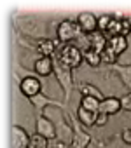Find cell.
I'll use <instances>...</instances> for the list:
<instances>
[{
    "mask_svg": "<svg viewBox=\"0 0 131 148\" xmlns=\"http://www.w3.org/2000/svg\"><path fill=\"white\" fill-rule=\"evenodd\" d=\"M30 134L19 127V125H14L11 129V146L12 148H30Z\"/></svg>",
    "mask_w": 131,
    "mask_h": 148,
    "instance_id": "3",
    "label": "cell"
},
{
    "mask_svg": "<svg viewBox=\"0 0 131 148\" xmlns=\"http://www.w3.org/2000/svg\"><path fill=\"white\" fill-rule=\"evenodd\" d=\"M79 119H81V122L84 124V125H94L96 124V115L98 113H94V112H89V110H86V108H82V106H79Z\"/></svg>",
    "mask_w": 131,
    "mask_h": 148,
    "instance_id": "12",
    "label": "cell"
},
{
    "mask_svg": "<svg viewBox=\"0 0 131 148\" xmlns=\"http://www.w3.org/2000/svg\"><path fill=\"white\" fill-rule=\"evenodd\" d=\"M121 108H122V106H121V99L112 98V96L101 99V105H100V112H103V113H107V115H114V113H117Z\"/></svg>",
    "mask_w": 131,
    "mask_h": 148,
    "instance_id": "8",
    "label": "cell"
},
{
    "mask_svg": "<svg viewBox=\"0 0 131 148\" xmlns=\"http://www.w3.org/2000/svg\"><path fill=\"white\" fill-rule=\"evenodd\" d=\"M52 70H54V61H52V58L42 56V58H39V59L35 61V71L39 73L40 77H47V75H51Z\"/></svg>",
    "mask_w": 131,
    "mask_h": 148,
    "instance_id": "7",
    "label": "cell"
},
{
    "mask_svg": "<svg viewBox=\"0 0 131 148\" xmlns=\"http://www.w3.org/2000/svg\"><path fill=\"white\" fill-rule=\"evenodd\" d=\"M88 40H89V47L91 49H94L96 52H103L105 49H107V42H108V38H107V35L105 33H101V32H94V33H89L88 35Z\"/></svg>",
    "mask_w": 131,
    "mask_h": 148,
    "instance_id": "6",
    "label": "cell"
},
{
    "mask_svg": "<svg viewBox=\"0 0 131 148\" xmlns=\"http://www.w3.org/2000/svg\"><path fill=\"white\" fill-rule=\"evenodd\" d=\"M108 117H110V115H107V113H103V112H98V115H96V124H94V125H105V124L108 122Z\"/></svg>",
    "mask_w": 131,
    "mask_h": 148,
    "instance_id": "20",
    "label": "cell"
},
{
    "mask_svg": "<svg viewBox=\"0 0 131 148\" xmlns=\"http://www.w3.org/2000/svg\"><path fill=\"white\" fill-rule=\"evenodd\" d=\"M122 141H124V143H128V145H131V129L122 131Z\"/></svg>",
    "mask_w": 131,
    "mask_h": 148,
    "instance_id": "21",
    "label": "cell"
},
{
    "mask_svg": "<svg viewBox=\"0 0 131 148\" xmlns=\"http://www.w3.org/2000/svg\"><path fill=\"white\" fill-rule=\"evenodd\" d=\"M84 59H86L88 64H91V66H100V63H101V54L96 52L94 49L88 47V49L84 51Z\"/></svg>",
    "mask_w": 131,
    "mask_h": 148,
    "instance_id": "14",
    "label": "cell"
},
{
    "mask_svg": "<svg viewBox=\"0 0 131 148\" xmlns=\"http://www.w3.org/2000/svg\"><path fill=\"white\" fill-rule=\"evenodd\" d=\"M77 25H79L81 32L89 35V33H94L98 30V18L91 12H81L77 18Z\"/></svg>",
    "mask_w": 131,
    "mask_h": 148,
    "instance_id": "4",
    "label": "cell"
},
{
    "mask_svg": "<svg viewBox=\"0 0 131 148\" xmlns=\"http://www.w3.org/2000/svg\"><path fill=\"white\" fill-rule=\"evenodd\" d=\"M126 19H128V23H129V25H131V18H126Z\"/></svg>",
    "mask_w": 131,
    "mask_h": 148,
    "instance_id": "22",
    "label": "cell"
},
{
    "mask_svg": "<svg viewBox=\"0 0 131 148\" xmlns=\"http://www.w3.org/2000/svg\"><path fill=\"white\" fill-rule=\"evenodd\" d=\"M81 92H82V96H96V98H100V91L96 87H93V86H88V84L81 87Z\"/></svg>",
    "mask_w": 131,
    "mask_h": 148,
    "instance_id": "17",
    "label": "cell"
},
{
    "mask_svg": "<svg viewBox=\"0 0 131 148\" xmlns=\"http://www.w3.org/2000/svg\"><path fill=\"white\" fill-rule=\"evenodd\" d=\"M79 33H81L79 25H77V23H74V21H70V19L61 21V23H59V26H58V38H59L61 42H65V44H68L70 40L77 38V37H79Z\"/></svg>",
    "mask_w": 131,
    "mask_h": 148,
    "instance_id": "2",
    "label": "cell"
},
{
    "mask_svg": "<svg viewBox=\"0 0 131 148\" xmlns=\"http://www.w3.org/2000/svg\"><path fill=\"white\" fill-rule=\"evenodd\" d=\"M107 47H108L110 51H114V52L119 56V54H122V52L128 49V40H126V37H122V35L110 37L108 42H107Z\"/></svg>",
    "mask_w": 131,
    "mask_h": 148,
    "instance_id": "9",
    "label": "cell"
},
{
    "mask_svg": "<svg viewBox=\"0 0 131 148\" xmlns=\"http://www.w3.org/2000/svg\"><path fill=\"white\" fill-rule=\"evenodd\" d=\"M100 105H101V99L96 96H82V99H81V106L89 112H94V113L100 112Z\"/></svg>",
    "mask_w": 131,
    "mask_h": 148,
    "instance_id": "11",
    "label": "cell"
},
{
    "mask_svg": "<svg viewBox=\"0 0 131 148\" xmlns=\"http://www.w3.org/2000/svg\"><path fill=\"white\" fill-rule=\"evenodd\" d=\"M54 49H56V42H52V40H49V38H44V40L39 42V52H40L42 56L51 58V56L54 54Z\"/></svg>",
    "mask_w": 131,
    "mask_h": 148,
    "instance_id": "13",
    "label": "cell"
},
{
    "mask_svg": "<svg viewBox=\"0 0 131 148\" xmlns=\"http://www.w3.org/2000/svg\"><path fill=\"white\" fill-rule=\"evenodd\" d=\"M30 148H47V138L42 134H33L30 138Z\"/></svg>",
    "mask_w": 131,
    "mask_h": 148,
    "instance_id": "15",
    "label": "cell"
},
{
    "mask_svg": "<svg viewBox=\"0 0 131 148\" xmlns=\"http://www.w3.org/2000/svg\"><path fill=\"white\" fill-rule=\"evenodd\" d=\"M110 23H112V16H107V14L100 16V18H98V32L107 33V30H108Z\"/></svg>",
    "mask_w": 131,
    "mask_h": 148,
    "instance_id": "16",
    "label": "cell"
},
{
    "mask_svg": "<svg viewBox=\"0 0 131 148\" xmlns=\"http://www.w3.org/2000/svg\"><path fill=\"white\" fill-rule=\"evenodd\" d=\"M82 59H84V52L72 44L63 45L59 51V63L67 68H77L82 63Z\"/></svg>",
    "mask_w": 131,
    "mask_h": 148,
    "instance_id": "1",
    "label": "cell"
},
{
    "mask_svg": "<svg viewBox=\"0 0 131 148\" xmlns=\"http://www.w3.org/2000/svg\"><path fill=\"white\" fill-rule=\"evenodd\" d=\"M37 134H42V136H46V138H52V136H54V125H52L47 119L40 117V119L37 120Z\"/></svg>",
    "mask_w": 131,
    "mask_h": 148,
    "instance_id": "10",
    "label": "cell"
},
{
    "mask_svg": "<svg viewBox=\"0 0 131 148\" xmlns=\"http://www.w3.org/2000/svg\"><path fill=\"white\" fill-rule=\"evenodd\" d=\"M115 59H117V54H115L114 51H110L108 47L101 52V61H107V63H115Z\"/></svg>",
    "mask_w": 131,
    "mask_h": 148,
    "instance_id": "18",
    "label": "cell"
},
{
    "mask_svg": "<svg viewBox=\"0 0 131 148\" xmlns=\"http://www.w3.org/2000/svg\"><path fill=\"white\" fill-rule=\"evenodd\" d=\"M21 92L25 94V96H28V98H32V96H35V94H39L40 92V80L39 79H35V77H25L23 80H21Z\"/></svg>",
    "mask_w": 131,
    "mask_h": 148,
    "instance_id": "5",
    "label": "cell"
},
{
    "mask_svg": "<svg viewBox=\"0 0 131 148\" xmlns=\"http://www.w3.org/2000/svg\"><path fill=\"white\" fill-rule=\"evenodd\" d=\"M121 106H122V110L131 112V92H128L121 98Z\"/></svg>",
    "mask_w": 131,
    "mask_h": 148,
    "instance_id": "19",
    "label": "cell"
}]
</instances>
